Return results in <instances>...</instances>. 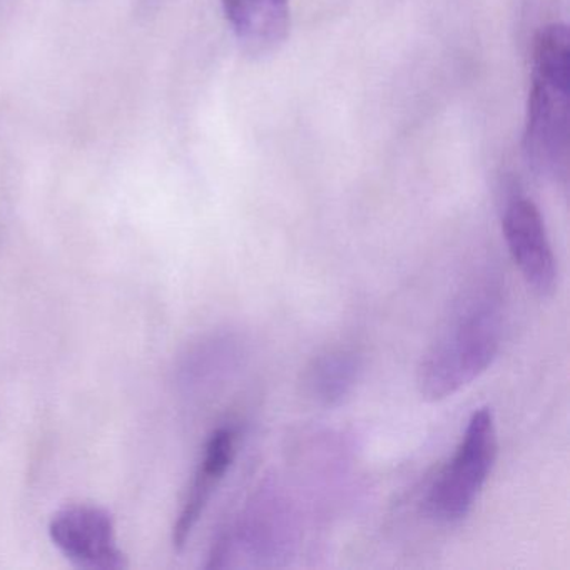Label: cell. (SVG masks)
I'll list each match as a JSON object with an SVG mask.
<instances>
[{"label":"cell","instance_id":"1","mask_svg":"<svg viewBox=\"0 0 570 570\" xmlns=\"http://www.w3.org/2000/svg\"><path fill=\"white\" fill-rule=\"evenodd\" d=\"M502 286L476 279L450 306L416 372L420 395L440 402L455 395L492 366L503 336Z\"/></svg>","mask_w":570,"mask_h":570},{"label":"cell","instance_id":"2","mask_svg":"<svg viewBox=\"0 0 570 570\" xmlns=\"http://www.w3.org/2000/svg\"><path fill=\"white\" fill-rule=\"evenodd\" d=\"M570 39L566 24L537 32L532 49V86L527 105V159L537 175L560 181L569 161Z\"/></svg>","mask_w":570,"mask_h":570},{"label":"cell","instance_id":"3","mask_svg":"<svg viewBox=\"0 0 570 570\" xmlns=\"http://www.w3.org/2000/svg\"><path fill=\"white\" fill-rule=\"evenodd\" d=\"M497 455L495 419L489 406H482L470 415L452 459L430 483L425 497L426 513L445 525L465 520L492 475Z\"/></svg>","mask_w":570,"mask_h":570},{"label":"cell","instance_id":"4","mask_svg":"<svg viewBox=\"0 0 570 570\" xmlns=\"http://www.w3.org/2000/svg\"><path fill=\"white\" fill-rule=\"evenodd\" d=\"M293 520L276 493H262L216 540L208 569L276 567L293 550Z\"/></svg>","mask_w":570,"mask_h":570},{"label":"cell","instance_id":"5","mask_svg":"<svg viewBox=\"0 0 570 570\" xmlns=\"http://www.w3.org/2000/svg\"><path fill=\"white\" fill-rule=\"evenodd\" d=\"M503 238L513 263L529 288L539 296L556 292L557 259L540 209L527 196L507 198L502 212Z\"/></svg>","mask_w":570,"mask_h":570},{"label":"cell","instance_id":"6","mask_svg":"<svg viewBox=\"0 0 570 570\" xmlns=\"http://www.w3.org/2000/svg\"><path fill=\"white\" fill-rule=\"evenodd\" d=\"M49 533L55 546L76 566L99 570L126 566L111 515L98 507L75 505L61 510L52 517Z\"/></svg>","mask_w":570,"mask_h":570},{"label":"cell","instance_id":"7","mask_svg":"<svg viewBox=\"0 0 570 570\" xmlns=\"http://www.w3.org/2000/svg\"><path fill=\"white\" fill-rule=\"evenodd\" d=\"M236 442H238V435L229 426H222L209 435L203 449L202 462L176 520L175 537H173L176 547H183L188 542L206 507L212 502L216 489L232 469L236 456Z\"/></svg>","mask_w":570,"mask_h":570},{"label":"cell","instance_id":"8","mask_svg":"<svg viewBox=\"0 0 570 570\" xmlns=\"http://www.w3.org/2000/svg\"><path fill=\"white\" fill-rule=\"evenodd\" d=\"M246 342L233 332L205 336L183 356L179 383L189 393H208L233 379L245 365Z\"/></svg>","mask_w":570,"mask_h":570},{"label":"cell","instance_id":"9","mask_svg":"<svg viewBox=\"0 0 570 570\" xmlns=\"http://www.w3.org/2000/svg\"><path fill=\"white\" fill-rule=\"evenodd\" d=\"M222 4L233 32L249 55H266L285 42L288 0H222Z\"/></svg>","mask_w":570,"mask_h":570},{"label":"cell","instance_id":"10","mask_svg":"<svg viewBox=\"0 0 570 570\" xmlns=\"http://www.w3.org/2000/svg\"><path fill=\"white\" fill-rule=\"evenodd\" d=\"M363 375V356L353 346L338 345L320 352L303 372V392L325 409L345 403Z\"/></svg>","mask_w":570,"mask_h":570}]
</instances>
